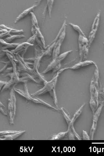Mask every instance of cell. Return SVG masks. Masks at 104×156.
I'll list each match as a JSON object with an SVG mask.
<instances>
[{
	"label": "cell",
	"instance_id": "obj_13",
	"mask_svg": "<svg viewBox=\"0 0 104 156\" xmlns=\"http://www.w3.org/2000/svg\"><path fill=\"white\" fill-rule=\"evenodd\" d=\"M96 64L95 62L91 60H85L80 61L72 66L62 68L60 70L62 72L67 70H76L91 65L95 66Z\"/></svg>",
	"mask_w": 104,
	"mask_h": 156
},
{
	"label": "cell",
	"instance_id": "obj_27",
	"mask_svg": "<svg viewBox=\"0 0 104 156\" xmlns=\"http://www.w3.org/2000/svg\"><path fill=\"white\" fill-rule=\"evenodd\" d=\"M103 45H104V42L103 43Z\"/></svg>",
	"mask_w": 104,
	"mask_h": 156
},
{
	"label": "cell",
	"instance_id": "obj_11",
	"mask_svg": "<svg viewBox=\"0 0 104 156\" xmlns=\"http://www.w3.org/2000/svg\"><path fill=\"white\" fill-rule=\"evenodd\" d=\"M95 66V69L92 79L93 80L94 86L95 87V99L98 107L99 104V86L100 82L99 71L97 64Z\"/></svg>",
	"mask_w": 104,
	"mask_h": 156
},
{
	"label": "cell",
	"instance_id": "obj_10",
	"mask_svg": "<svg viewBox=\"0 0 104 156\" xmlns=\"http://www.w3.org/2000/svg\"><path fill=\"white\" fill-rule=\"evenodd\" d=\"M66 26L64 27L54 46L52 53V59L60 55L61 46L66 35Z\"/></svg>",
	"mask_w": 104,
	"mask_h": 156
},
{
	"label": "cell",
	"instance_id": "obj_9",
	"mask_svg": "<svg viewBox=\"0 0 104 156\" xmlns=\"http://www.w3.org/2000/svg\"><path fill=\"white\" fill-rule=\"evenodd\" d=\"M101 11L98 12L92 24L91 31L89 34L88 40L89 46L90 47L91 44L95 38L100 22Z\"/></svg>",
	"mask_w": 104,
	"mask_h": 156
},
{
	"label": "cell",
	"instance_id": "obj_24",
	"mask_svg": "<svg viewBox=\"0 0 104 156\" xmlns=\"http://www.w3.org/2000/svg\"><path fill=\"white\" fill-rule=\"evenodd\" d=\"M66 133L67 132L63 133H59L58 135L55 136H54V137L52 138V140H56L60 139L64 137V136H65V135H66Z\"/></svg>",
	"mask_w": 104,
	"mask_h": 156
},
{
	"label": "cell",
	"instance_id": "obj_8",
	"mask_svg": "<svg viewBox=\"0 0 104 156\" xmlns=\"http://www.w3.org/2000/svg\"><path fill=\"white\" fill-rule=\"evenodd\" d=\"M30 14L32 17V33L33 35L35 34H36L37 37L41 42L43 48L44 49H46L47 47L46 45L45 41L41 31L40 28H39L38 26V23L36 17L33 12H31Z\"/></svg>",
	"mask_w": 104,
	"mask_h": 156
},
{
	"label": "cell",
	"instance_id": "obj_2",
	"mask_svg": "<svg viewBox=\"0 0 104 156\" xmlns=\"http://www.w3.org/2000/svg\"><path fill=\"white\" fill-rule=\"evenodd\" d=\"M62 72L59 70L50 81L46 80L43 83V87L40 90H38L31 95L34 97L41 96L48 93L52 97L54 104L57 107L58 100L56 92V87L59 76Z\"/></svg>",
	"mask_w": 104,
	"mask_h": 156
},
{
	"label": "cell",
	"instance_id": "obj_16",
	"mask_svg": "<svg viewBox=\"0 0 104 156\" xmlns=\"http://www.w3.org/2000/svg\"><path fill=\"white\" fill-rule=\"evenodd\" d=\"M1 43V50L2 51H11L14 49L19 44L18 43H10L6 42L3 39L0 40Z\"/></svg>",
	"mask_w": 104,
	"mask_h": 156
},
{
	"label": "cell",
	"instance_id": "obj_23",
	"mask_svg": "<svg viewBox=\"0 0 104 156\" xmlns=\"http://www.w3.org/2000/svg\"><path fill=\"white\" fill-rule=\"evenodd\" d=\"M0 110L2 113L4 115L7 116L8 115V112L7 111L5 107L1 101L0 102Z\"/></svg>",
	"mask_w": 104,
	"mask_h": 156
},
{
	"label": "cell",
	"instance_id": "obj_21",
	"mask_svg": "<svg viewBox=\"0 0 104 156\" xmlns=\"http://www.w3.org/2000/svg\"><path fill=\"white\" fill-rule=\"evenodd\" d=\"M69 24L72 27L74 30L78 33V35L84 34L82 29L78 26L71 23H69Z\"/></svg>",
	"mask_w": 104,
	"mask_h": 156
},
{
	"label": "cell",
	"instance_id": "obj_5",
	"mask_svg": "<svg viewBox=\"0 0 104 156\" xmlns=\"http://www.w3.org/2000/svg\"><path fill=\"white\" fill-rule=\"evenodd\" d=\"M73 51V50H70L64 52L52 59V61L48 66L46 69L42 72V74H46L51 71H52L54 73L57 72L60 69L61 62Z\"/></svg>",
	"mask_w": 104,
	"mask_h": 156
},
{
	"label": "cell",
	"instance_id": "obj_6",
	"mask_svg": "<svg viewBox=\"0 0 104 156\" xmlns=\"http://www.w3.org/2000/svg\"><path fill=\"white\" fill-rule=\"evenodd\" d=\"M17 100L15 95V91L12 88L10 92L9 97L8 99V115L9 123L10 125H13L16 114Z\"/></svg>",
	"mask_w": 104,
	"mask_h": 156
},
{
	"label": "cell",
	"instance_id": "obj_15",
	"mask_svg": "<svg viewBox=\"0 0 104 156\" xmlns=\"http://www.w3.org/2000/svg\"><path fill=\"white\" fill-rule=\"evenodd\" d=\"M90 90L91 94L90 105L93 113L94 114L97 109L98 107L95 99V87H94L93 81L92 79L91 82Z\"/></svg>",
	"mask_w": 104,
	"mask_h": 156
},
{
	"label": "cell",
	"instance_id": "obj_26",
	"mask_svg": "<svg viewBox=\"0 0 104 156\" xmlns=\"http://www.w3.org/2000/svg\"><path fill=\"white\" fill-rule=\"evenodd\" d=\"M103 92H104V89L103 90Z\"/></svg>",
	"mask_w": 104,
	"mask_h": 156
},
{
	"label": "cell",
	"instance_id": "obj_25",
	"mask_svg": "<svg viewBox=\"0 0 104 156\" xmlns=\"http://www.w3.org/2000/svg\"><path fill=\"white\" fill-rule=\"evenodd\" d=\"M6 81H2L1 80L0 81V89H1V90L2 89L3 87L6 84Z\"/></svg>",
	"mask_w": 104,
	"mask_h": 156
},
{
	"label": "cell",
	"instance_id": "obj_7",
	"mask_svg": "<svg viewBox=\"0 0 104 156\" xmlns=\"http://www.w3.org/2000/svg\"><path fill=\"white\" fill-rule=\"evenodd\" d=\"M78 44L80 61H85L87 58L90 48L88 38L85 34L78 35Z\"/></svg>",
	"mask_w": 104,
	"mask_h": 156
},
{
	"label": "cell",
	"instance_id": "obj_22",
	"mask_svg": "<svg viewBox=\"0 0 104 156\" xmlns=\"http://www.w3.org/2000/svg\"><path fill=\"white\" fill-rule=\"evenodd\" d=\"M21 131L5 130L1 131L0 132L1 136L5 135L11 134L18 133Z\"/></svg>",
	"mask_w": 104,
	"mask_h": 156
},
{
	"label": "cell",
	"instance_id": "obj_12",
	"mask_svg": "<svg viewBox=\"0 0 104 156\" xmlns=\"http://www.w3.org/2000/svg\"><path fill=\"white\" fill-rule=\"evenodd\" d=\"M33 46L34 45L32 44L27 41L26 42L19 43L14 50L10 51L14 55H19L23 58L24 55L26 53L28 48Z\"/></svg>",
	"mask_w": 104,
	"mask_h": 156
},
{
	"label": "cell",
	"instance_id": "obj_14",
	"mask_svg": "<svg viewBox=\"0 0 104 156\" xmlns=\"http://www.w3.org/2000/svg\"><path fill=\"white\" fill-rule=\"evenodd\" d=\"M41 1H35V3L32 6L25 10L24 11L19 15L16 18V20H15L14 23H17L24 17H25L29 13H31V12H33L34 9L38 6L40 4Z\"/></svg>",
	"mask_w": 104,
	"mask_h": 156
},
{
	"label": "cell",
	"instance_id": "obj_18",
	"mask_svg": "<svg viewBox=\"0 0 104 156\" xmlns=\"http://www.w3.org/2000/svg\"><path fill=\"white\" fill-rule=\"evenodd\" d=\"M26 130L20 131L19 132L13 134L2 136H0V140H13L19 137L26 133Z\"/></svg>",
	"mask_w": 104,
	"mask_h": 156
},
{
	"label": "cell",
	"instance_id": "obj_4",
	"mask_svg": "<svg viewBox=\"0 0 104 156\" xmlns=\"http://www.w3.org/2000/svg\"><path fill=\"white\" fill-rule=\"evenodd\" d=\"M13 87L15 92H16L18 94L21 96L23 98L28 101L32 102L35 104L45 106L48 107V108L56 111L59 110L58 109L56 108V107H53L42 100L37 98L33 96L31 94H30L28 92V87L27 83L24 84V91L16 88L15 86H14Z\"/></svg>",
	"mask_w": 104,
	"mask_h": 156
},
{
	"label": "cell",
	"instance_id": "obj_1",
	"mask_svg": "<svg viewBox=\"0 0 104 156\" xmlns=\"http://www.w3.org/2000/svg\"><path fill=\"white\" fill-rule=\"evenodd\" d=\"M6 53V55L12 65L13 68V72L8 75L10 77V79L8 82L1 90V92L10 89L13 86L23 83H26L28 81H32L30 78L27 76L20 77V74L18 72L17 68V62L15 55L13 54L10 51H2Z\"/></svg>",
	"mask_w": 104,
	"mask_h": 156
},
{
	"label": "cell",
	"instance_id": "obj_3",
	"mask_svg": "<svg viewBox=\"0 0 104 156\" xmlns=\"http://www.w3.org/2000/svg\"><path fill=\"white\" fill-rule=\"evenodd\" d=\"M16 56L17 62L18 70L20 75H29L34 79L37 78L43 83L46 80L40 73L37 72L31 67V66L33 67V63L27 62L23 58L19 55Z\"/></svg>",
	"mask_w": 104,
	"mask_h": 156
},
{
	"label": "cell",
	"instance_id": "obj_19",
	"mask_svg": "<svg viewBox=\"0 0 104 156\" xmlns=\"http://www.w3.org/2000/svg\"><path fill=\"white\" fill-rule=\"evenodd\" d=\"M25 37V36L23 35H13L4 39V40L8 43H11L16 39L22 38Z\"/></svg>",
	"mask_w": 104,
	"mask_h": 156
},
{
	"label": "cell",
	"instance_id": "obj_17",
	"mask_svg": "<svg viewBox=\"0 0 104 156\" xmlns=\"http://www.w3.org/2000/svg\"><path fill=\"white\" fill-rule=\"evenodd\" d=\"M103 105H101L97 109L95 112V115H94L93 118V122L92 126V127L91 130V136H92L94 132H95L97 126V123L98 120L99 116L100 114L101 113V112L102 108Z\"/></svg>",
	"mask_w": 104,
	"mask_h": 156
},
{
	"label": "cell",
	"instance_id": "obj_20",
	"mask_svg": "<svg viewBox=\"0 0 104 156\" xmlns=\"http://www.w3.org/2000/svg\"><path fill=\"white\" fill-rule=\"evenodd\" d=\"M54 1L53 0H48L47 1L46 5L48 8V11L49 17L51 18L52 16V12L54 4Z\"/></svg>",
	"mask_w": 104,
	"mask_h": 156
}]
</instances>
